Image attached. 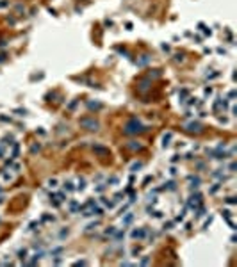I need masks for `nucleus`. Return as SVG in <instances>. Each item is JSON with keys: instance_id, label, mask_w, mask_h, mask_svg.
<instances>
[{"instance_id": "1", "label": "nucleus", "mask_w": 237, "mask_h": 267, "mask_svg": "<svg viewBox=\"0 0 237 267\" xmlns=\"http://www.w3.org/2000/svg\"><path fill=\"white\" fill-rule=\"evenodd\" d=\"M139 130H141V125L137 123L135 119H134V121H130V123L127 125V128H125V132H127V134H134V132H139Z\"/></svg>"}, {"instance_id": "2", "label": "nucleus", "mask_w": 237, "mask_h": 267, "mask_svg": "<svg viewBox=\"0 0 237 267\" xmlns=\"http://www.w3.org/2000/svg\"><path fill=\"white\" fill-rule=\"evenodd\" d=\"M80 125H82V126H86L87 130H96V128H98V123H96L94 119H82V121H80Z\"/></svg>"}, {"instance_id": "3", "label": "nucleus", "mask_w": 237, "mask_h": 267, "mask_svg": "<svg viewBox=\"0 0 237 267\" xmlns=\"http://www.w3.org/2000/svg\"><path fill=\"white\" fill-rule=\"evenodd\" d=\"M143 235H144V230H134V232H132V237H134V239H141Z\"/></svg>"}, {"instance_id": "4", "label": "nucleus", "mask_w": 237, "mask_h": 267, "mask_svg": "<svg viewBox=\"0 0 237 267\" xmlns=\"http://www.w3.org/2000/svg\"><path fill=\"white\" fill-rule=\"evenodd\" d=\"M48 187L55 189V187H57V180H55V178H50V180H48Z\"/></svg>"}, {"instance_id": "5", "label": "nucleus", "mask_w": 237, "mask_h": 267, "mask_svg": "<svg viewBox=\"0 0 237 267\" xmlns=\"http://www.w3.org/2000/svg\"><path fill=\"white\" fill-rule=\"evenodd\" d=\"M84 187H86V180H84V178H80V180H79V185H77V189H80V191H82Z\"/></svg>"}, {"instance_id": "6", "label": "nucleus", "mask_w": 237, "mask_h": 267, "mask_svg": "<svg viewBox=\"0 0 237 267\" xmlns=\"http://www.w3.org/2000/svg\"><path fill=\"white\" fill-rule=\"evenodd\" d=\"M64 189L66 191H73V184L72 182H64Z\"/></svg>"}, {"instance_id": "7", "label": "nucleus", "mask_w": 237, "mask_h": 267, "mask_svg": "<svg viewBox=\"0 0 237 267\" xmlns=\"http://www.w3.org/2000/svg\"><path fill=\"white\" fill-rule=\"evenodd\" d=\"M18 157V144L14 146V150H13V159H16Z\"/></svg>"}, {"instance_id": "8", "label": "nucleus", "mask_w": 237, "mask_h": 267, "mask_svg": "<svg viewBox=\"0 0 237 267\" xmlns=\"http://www.w3.org/2000/svg\"><path fill=\"white\" fill-rule=\"evenodd\" d=\"M130 221H132V214H128V216L123 219V223H130Z\"/></svg>"}, {"instance_id": "9", "label": "nucleus", "mask_w": 237, "mask_h": 267, "mask_svg": "<svg viewBox=\"0 0 237 267\" xmlns=\"http://www.w3.org/2000/svg\"><path fill=\"white\" fill-rule=\"evenodd\" d=\"M227 203H230V205H234V203H235V199H234V198H228V199H227Z\"/></svg>"}]
</instances>
